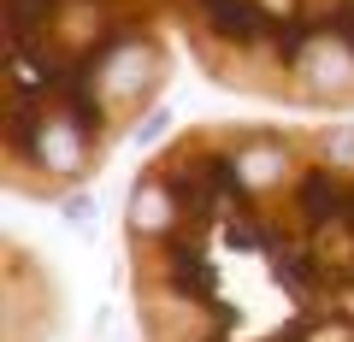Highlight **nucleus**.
<instances>
[{"label":"nucleus","mask_w":354,"mask_h":342,"mask_svg":"<svg viewBox=\"0 0 354 342\" xmlns=\"http://www.w3.org/2000/svg\"><path fill=\"white\" fill-rule=\"evenodd\" d=\"M142 342H354V124L207 118L124 201Z\"/></svg>","instance_id":"f257e3e1"},{"label":"nucleus","mask_w":354,"mask_h":342,"mask_svg":"<svg viewBox=\"0 0 354 342\" xmlns=\"http://www.w3.org/2000/svg\"><path fill=\"white\" fill-rule=\"evenodd\" d=\"M6 106L0 183L18 201H65L106 171L118 142L171 83L165 0H0Z\"/></svg>","instance_id":"f03ea898"},{"label":"nucleus","mask_w":354,"mask_h":342,"mask_svg":"<svg viewBox=\"0 0 354 342\" xmlns=\"http://www.w3.org/2000/svg\"><path fill=\"white\" fill-rule=\"evenodd\" d=\"M213 89L290 113H354V0H165Z\"/></svg>","instance_id":"7ed1b4c3"}]
</instances>
